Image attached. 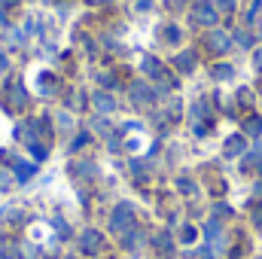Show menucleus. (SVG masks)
I'll use <instances>...</instances> for the list:
<instances>
[{"label": "nucleus", "instance_id": "1", "mask_svg": "<svg viewBox=\"0 0 262 259\" xmlns=\"http://www.w3.org/2000/svg\"><path fill=\"white\" fill-rule=\"evenodd\" d=\"M128 220H131V204H122L113 217V229H128Z\"/></svg>", "mask_w": 262, "mask_h": 259}, {"label": "nucleus", "instance_id": "2", "mask_svg": "<svg viewBox=\"0 0 262 259\" xmlns=\"http://www.w3.org/2000/svg\"><path fill=\"white\" fill-rule=\"evenodd\" d=\"M98 244H101V238H98L95 232H85V235H82V247H85V250H95Z\"/></svg>", "mask_w": 262, "mask_h": 259}, {"label": "nucleus", "instance_id": "3", "mask_svg": "<svg viewBox=\"0 0 262 259\" xmlns=\"http://www.w3.org/2000/svg\"><path fill=\"white\" fill-rule=\"evenodd\" d=\"M226 149H229V156H238V149H244V143H241V137H232Z\"/></svg>", "mask_w": 262, "mask_h": 259}, {"label": "nucleus", "instance_id": "4", "mask_svg": "<svg viewBox=\"0 0 262 259\" xmlns=\"http://www.w3.org/2000/svg\"><path fill=\"white\" fill-rule=\"evenodd\" d=\"M31 174H34V165H18V177L21 180H28Z\"/></svg>", "mask_w": 262, "mask_h": 259}, {"label": "nucleus", "instance_id": "5", "mask_svg": "<svg viewBox=\"0 0 262 259\" xmlns=\"http://www.w3.org/2000/svg\"><path fill=\"white\" fill-rule=\"evenodd\" d=\"M247 131H250V134H259V119H250V122H247Z\"/></svg>", "mask_w": 262, "mask_h": 259}, {"label": "nucleus", "instance_id": "6", "mask_svg": "<svg viewBox=\"0 0 262 259\" xmlns=\"http://www.w3.org/2000/svg\"><path fill=\"white\" fill-rule=\"evenodd\" d=\"M98 107H101V110H110L113 104H110V98H98Z\"/></svg>", "mask_w": 262, "mask_h": 259}, {"label": "nucleus", "instance_id": "7", "mask_svg": "<svg viewBox=\"0 0 262 259\" xmlns=\"http://www.w3.org/2000/svg\"><path fill=\"white\" fill-rule=\"evenodd\" d=\"M216 3H220L223 9H232V0H216Z\"/></svg>", "mask_w": 262, "mask_h": 259}]
</instances>
